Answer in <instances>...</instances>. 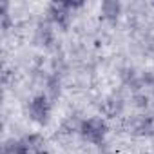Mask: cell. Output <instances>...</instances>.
Instances as JSON below:
<instances>
[{
  "label": "cell",
  "instance_id": "7",
  "mask_svg": "<svg viewBox=\"0 0 154 154\" xmlns=\"http://www.w3.org/2000/svg\"><path fill=\"white\" fill-rule=\"evenodd\" d=\"M4 154H6V152H4Z\"/></svg>",
  "mask_w": 154,
  "mask_h": 154
},
{
  "label": "cell",
  "instance_id": "3",
  "mask_svg": "<svg viewBox=\"0 0 154 154\" xmlns=\"http://www.w3.org/2000/svg\"><path fill=\"white\" fill-rule=\"evenodd\" d=\"M29 116L33 122L45 125L51 116V102L45 94H38L29 102Z\"/></svg>",
  "mask_w": 154,
  "mask_h": 154
},
{
  "label": "cell",
  "instance_id": "6",
  "mask_svg": "<svg viewBox=\"0 0 154 154\" xmlns=\"http://www.w3.org/2000/svg\"><path fill=\"white\" fill-rule=\"evenodd\" d=\"M122 109H123V102H122L120 98H107V100L102 103V112H103L105 116H109V118L118 116V114L122 112Z\"/></svg>",
  "mask_w": 154,
  "mask_h": 154
},
{
  "label": "cell",
  "instance_id": "5",
  "mask_svg": "<svg viewBox=\"0 0 154 154\" xmlns=\"http://www.w3.org/2000/svg\"><path fill=\"white\" fill-rule=\"evenodd\" d=\"M102 15L109 20H116L122 13V4L116 2V0H105V2H102V8H100Z\"/></svg>",
  "mask_w": 154,
  "mask_h": 154
},
{
  "label": "cell",
  "instance_id": "1",
  "mask_svg": "<svg viewBox=\"0 0 154 154\" xmlns=\"http://www.w3.org/2000/svg\"><path fill=\"white\" fill-rule=\"evenodd\" d=\"M80 134L84 140H87L89 143H94V145H100L103 140H105V134H107V123L103 118L100 116H93V118H87L80 123Z\"/></svg>",
  "mask_w": 154,
  "mask_h": 154
},
{
  "label": "cell",
  "instance_id": "2",
  "mask_svg": "<svg viewBox=\"0 0 154 154\" xmlns=\"http://www.w3.org/2000/svg\"><path fill=\"white\" fill-rule=\"evenodd\" d=\"M82 6H84V2H53V4H49L51 20L60 27H67L72 11Z\"/></svg>",
  "mask_w": 154,
  "mask_h": 154
},
{
  "label": "cell",
  "instance_id": "4",
  "mask_svg": "<svg viewBox=\"0 0 154 154\" xmlns=\"http://www.w3.org/2000/svg\"><path fill=\"white\" fill-rule=\"evenodd\" d=\"M18 154H47L45 141L38 134H31L18 141Z\"/></svg>",
  "mask_w": 154,
  "mask_h": 154
}]
</instances>
